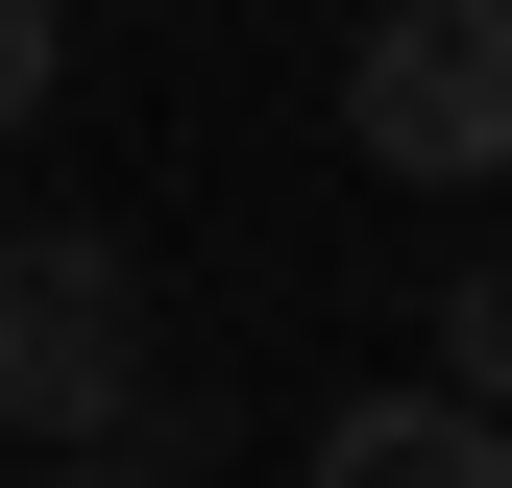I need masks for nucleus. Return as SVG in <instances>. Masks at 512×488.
Returning a JSON list of instances; mask_svg holds the SVG:
<instances>
[{"mask_svg":"<svg viewBox=\"0 0 512 488\" xmlns=\"http://www.w3.org/2000/svg\"><path fill=\"white\" fill-rule=\"evenodd\" d=\"M49 74H74V25H49V0H0V122H49Z\"/></svg>","mask_w":512,"mask_h":488,"instance_id":"5","label":"nucleus"},{"mask_svg":"<svg viewBox=\"0 0 512 488\" xmlns=\"http://www.w3.org/2000/svg\"><path fill=\"white\" fill-rule=\"evenodd\" d=\"M25 488H171V464H122V440H98V464H25Z\"/></svg>","mask_w":512,"mask_h":488,"instance_id":"6","label":"nucleus"},{"mask_svg":"<svg viewBox=\"0 0 512 488\" xmlns=\"http://www.w3.org/2000/svg\"><path fill=\"white\" fill-rule=\"evenodd\" d=\"M317 488H512V415H464V391H342V415H317Z\"/></svg>","mask_w":512,"mask_h":488,"instance_id":"3","label":"nucleus"},{"mask_svg":"<svg viewBox=\"0 0 512 488\" xmlns=\"http://www.w3.org/2000/svg\"><path fill=\"white\" fill-rule=\"evenodd\" d=\"M342 147L415 196H512V0H391L342 49Z\"/></svg>","mask_w":512,"mask_h":488,"instance_id":"2","label":"nucleus"},{"mask_svg":"<svg viewBox=\"0 0 512 488\" xmlns=\"http://www.w3.org/2000/svg\"><path fill=\"white\" fill-rule=\"evenodd\" d=\"M122 391H147V269H122V220H0V415H25L49 464H98Z\"/></svg>","mask_w":512,"mask_h":488,"instance_id":"1","label":"nucleus"},{"mask_svg":"<svg viewBox=\"0 0 512 488\" xmlns=\"http://www.w3.org/2000/svg\"><path fill=\"white\" fill-rule=\"evenodd\" d=\"M439 391H464V415H512V269H464V293H439Z\"/></svg>","mask_w":512,"mask_h":488,"instance_id":"4","label":"nucleus"}]
</instances>
